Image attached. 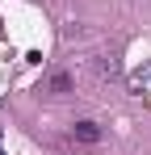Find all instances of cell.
<instances>
[{
  "mask_svg": "<svg viewBox=\"0 0 151 155\" xmlns=\"http://www.w3.org/2000/svg\"><path fill=\"white\" fill-rule=\"evenodd\" d=\"M72 138L92 147V143H101V126H97V122H76V126H72Z\"/></svg>",
  "mask_w": 151,
  "mask_h": 155,
  "instance_id": "obj_1",
  "label": "cell"
},
{
  "mask_svg": "<svg viewBox=\"0 0 151 155\" xmlns=\"http://www.w3.org/2000/svg\"><path fill=\"white\" fill-rule=\"evenodd\" d=\"M147 84H151V67H147V71H134V76H130V88H134V92H143Z\"/></svg>",
  "mask_w": 151,
  "mask_h": 155,
  "instance_id": "obj_4",
  "label": "cell"
},
{
  "mask_svg": "<svg viewBox=\"0 0 151 155\" xmlns=\"http://www.w3.org/2000/svg\"><path fill=\"white\" fill-rule=\"evenodd\" d=\"M97 76H101V80H113V76H122L118 59H97Z\"/></svg>",
  "mask_w": 151,
  "mask_h": 155,
  "instance_id": "obj_3",
  "label": "cell"
},
{
  "mask_svg": "<svg viewBox=\"0 0 151 155\" xmlns=\"http://www.w3.org/2000/svg\"><path fill=\"white\" fill-rule=\"evenodd\" d=\"M46 92H55V97H63V92H72V76H67V71H55V76L46 80Z\"/></svg>",
  "mask_w": 151,
  "mask_h": 155,
  "instance_id": "obj_2",
  "label": "cell"
}]
</instances>
